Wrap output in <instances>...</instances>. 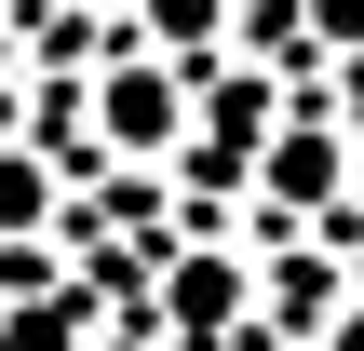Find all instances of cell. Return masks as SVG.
I'll return each instance as SVG.
<instances>
[{
	"mask_svg": "<svg viewBox=\"0 0 364 351\" xmlns=\"http://www.w3.org/2000/svg\"><path fill=\"white\" fill-rule=\"evenodd\" d=\"M0 351H68V311H14V325H0Z\"/></svg>",
	"mask_w": 364,
	"mask_h": 351,
	"instance_id": "3957f363",
	"label": "cell"
},
{
	"mask_svg": "<svg viewBox=\"0 0 364 351\" xmlns=\"http://www.w3.org/2000/svg\"><path fill=\"white\" fill-rule=\"evenodd\" d=\"M41 216V162H0V230H27Z\"/></svg>",
	"mask_w": 364,
	"mask_h": 351,
	"instance_id": "7a4b0ae2",
	"label": "cell"
},
{
	"mask_svg": "<svg viewBox=\"0 0 364 351\" xmlns=\"http://www.w3.org/2000/svg\"><path fill=\"white\" fill-rule=\"evenodd\" d=\"M149 27H162V41H203V27H216V0H149Z\"/></svg>",
	"mask_w": 364,
	"mask_h": 351,
	"instance_id": "277c9868",
	"label": "cell"
},
{
	"mask_svg": "<svg viewBox=\"0 0 364 351\" xmlns=\"http://www.w3.org/2000/svg\"><path fill=\"white\" fill-rule=\"evenodd\" d=\"M108 135H122V149H162V135H176V95H162L149 68H135V81H108Z\"/></svg>",
	"mask_w": 364,
	"mask_h": 351,
	"instance_id": "6da1fadb",
	"label": "cell"
}]
</instances>
